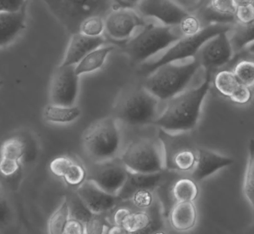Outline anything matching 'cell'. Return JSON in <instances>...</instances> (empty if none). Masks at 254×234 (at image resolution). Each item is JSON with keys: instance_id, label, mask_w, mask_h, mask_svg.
<instances>
[{"instance_id": "obj_1", "label": "cell", "mask_w": 254, "mask_h": 234, "mask_svg": "<svg viewBox=\"0 0 254 234\" xmlns=\"http://www.w3.org/2000/svg\"><path fill=\"white\" fill-rule=\"evenodd\" d=\"M212 73L206 72L203 82L193 89L184 90L168 101L167 107L154 124L168 132H188L193 130L200 118L205 97L210 88Z\"/></svg>"}, {"instance_id": "obj_2", "label": "cell", "mask_w": 254, "mask_h": 234, "mask_svg": "<svg viewBox=\"0 0 254 234\" xmlns=\"http://www.w3.org/2000/svg\"><path fill=\"white\" fill-rule=\"evenodd\" d=\"M201 67L197 57L185 63L164 64L148 75L144 87L160 101H169L184 92Z\"/></svg>"}, {"instance_id": "obj_3", "label": "cell", "mask_w": 254, "mask_h": 234, "mask_svg": "<svg viewBox=\"0 0 254 234\" xmlns=\"http://www.w3.org/2000/svg\"><path fill=\"white\" fill-rule=\"evenodd\" d=\"M176 27L148 23L127 41L124 51L134 63L148 61L183 37Z\"/></svg>"}, {"instance_id": "obj_4", "label": "cell", "mask_w": 254, "mask_h": 234, "mask_svg": "<svg viewBox=\"0 0 254 234\" xmlns=\"http://www.w3.org/2000/svg\"><path fill=\"white\" fill-rule=\"evenodd\" d=\"M234 24L224 23H211L204 26L202 30L194 36L182 37L179 40L168 48L163 55L156 60H149L143 64L141 71L146 75L151 74L164 64L178 62L196 57L201 46L207 40L217 34L229 31Z\"/></svg>"}, {"instance_id": "obj_5", "label": "cell", "mask_w": 254, "mask_h": 234, "mask_svg": "<svg viewBox=\"0 0 254 234\" xmlns=\"http://www.w3.org/2000/svg\"><path fill=\"white\" fill-rule=\"evenodd\" d=\"M54 17L72 34L79 32L87 17H105L113 8L112 0H43Z\"/></svg>"}, {"instance_id": "obj_6", "label": "cell", "mask_w": 254, "mask_h": 234, "mask_svg": "<svg viewBox=\"0 0 254 234\" xmlns=\"http://www.w3.org/2000/svg\"><path fill=\"white\" fill-rule=\"evenodd\" d=\"M121 143V134L114 117H104L94 122L82 136L84 151L99 164L113 159L120 150Z\"/></svg>"}, {"instance_id": "obj_7", "label": "cell", "mask_w": 254, "mask_h": 234, "mask_svg": "<svg viewBox=\"0 0 254 234\" xmlns=\"http://www.w3.org/2000/svg\"><path fill=\"white\" fill-rule=\"evenodd\" d=\"M121 164L132 173L163 172L165 164L160 140L157 143L149 138H140L131 142L121 156Z\"/></svg>"}, {"instance_id": "obj_8", "label": "cell", "mask_w": 254, "mask_h": 234, "mask_svg": "<svg viewBox=\"0 0 254 234\" xmlns=\"http://www.w3.org/2000/svg\"><path fill=\"white\" fill-rule=\"evenodd\" d=\"M159 140L164 151L165 169L179 172H190L194 169L197 148L186 132L172 133L160 129Z\"/></svg>"}, {"instance_id": "obj_9", "label": "cell", "mask_w": 254, "mask_h": 234, "mask_svg": "<svg viewBox=\"0 0 254 234\" xmlns=\"http://www.w3.org/2000/svg\"><path fill=\"white\" fill-rule=\"evenodd\" d=\"M158 99L144 87L131 92L121 101L118 116L130 125H144L156 120Z\"/></svg>"}, {"instance_id": "obj_10", "label": "cell", "mask_w": 254, "mask_h": 234, "mask_svg": "<svg viewBox=\"0 0 254 234\" xmlns=\"http://www.w3.org/2000/svg\"><path fill=\"white\" fill-rule=\"evenodd\" d=\"M105 32L113 40L127 42L147 24L135 9L112 8L105 16Z\"/></svg>"}, {"instance_id": "obj_11", "label": "cell", "mask_w": 254, "mask_h": 234, "mask_svg": "<svg viewBox=\"0 0 254 234\" xmlns=\"http://www.w3.org/2000/svg\"><path fill=\"white\" fill-rule=\"evenodd\" d=\"M228 32L224 31L217 34L207 40L196 55L201 67L205 68L206 72L212 73L215 69L230 63L233 60L235 54Z\"/></svg>"}, {"instance_id": "obj_12", "label": "cell", "mask_w": 254, "mask_h": 234, "mask_svg": "<svg viewBox=\"0 0 254 234\" xmlns=\"http://www.w3.org/2000/svg\"><path fill=\"white\" fill-rule=\"evenodd\" d=\"M74 66H59L54 72L51 84V104L74 106L79 93V75Z\"/></svg>"}, {"instance_id": "obj_13", "label": "cell", "mask_w": 254, "mask_h": 234, "mask_svg": "<svg viewBox=\"0 0 254 234\" xmlns=\"http://www.w3.org/2000/svg\"><path fill=\"white\" fill-rule=\"evenodd\" d=\"M136 10L144 17H150L166 26L177 27L187 15L174 0H142Z\"/></svg>"}, {"instance_id": "obj_14", "label": "cell", "mask_w": 254, "mask_h": 234, "mask_svg": "<svg viewBox=\"0 0 254 234\" xmlns=\"http://www.w3.org/2000/svg\"><path fill=\"white\" fill-rule=\"evenodd\" d=\"M76 194L86 207L94 214H103L114 209L120 201L118 195L107 193L88 179L78 187Z\"/></svg>"}, {"instance_id": "obj_15", "label": "cell", "mask_w": 254, "mask_h": 234, "mask_svg": "<svg viewBox=\"0 0 254 234\" xmlns=\"http://www.w3.org/2000/svg\"><path fill=\"white\" fill-rule=\"evenodd\" d=\"M104 166L94 171L88 180L94 181L98 187L107 193L118 195L127 182L130 171L124 164L103 163Z\"/></svg>"}, {"instance_id": "obj_16", "label": "cell", "mask_w": 254, "mask_h": 234, "mask_svg": "<svg viewBox=\"0 0 254 234\" xmlns=\"http://www.w3.org/2000/svg\"><path fill=\"white\" fill-rule=\"evenodd\" d=\"M106 44V39L101 37H88L77 32L71 35L70 40L64 55L61 66H74L87 54Z\"/></svg>"}, {"instance_id": "obj_17", "label": "cell", "mask_w": 254, "mask_h": 234, "mask_svg": "<svg viewBox=\"0 0 254 234\" xmlns=\"http://www.w3.org/2000/svg\"><path fill=\"white\" fill-rule=\"evenodd\" d=\"M232 158L224 157L207 149L197 148V157L194 169L190 171L191 177L194 181H201L210 176L216 171L234 164Z\"/></svg>"}, {"instance_id": "obj_18", "label": "cell", "mask_w": 254, "mask_h": 234, "mask_svg": "<svg viewBox=\"0 0 254 234\" xmlns=\"http://www.w3.org/2000/svg\"><path fill=\"white\" fill-rule=\"evenodd\" d=\"M27 3L16 12H0V47L12 43L25 29Z\"/></svg>"}, {"instance_id": "obj_19", "label": "cell", "mask_w": 254, "mask_h": 234, "mask_svg": "<svg viewBox=\"0 0 254 234\" xmlns=\"http://www.w3.org/2000/svg\"><path fill=\"white\" fill-rule=\"evenodd\" d=\"M197 211L193 201L176 202L170 211V222L176 231L186 232L194 228Z\"/></svg>"}, {"instance_id": "obj_20", "label": "cell", "mask_w": 254, "mask_h": 234, "mask_svg": "<svg viewBox=\"0 0 254 234\" xmlns=\"http://www.w3.org/2000/svg\"><path fill=\"white\" fill-rule=\"evenodd\" d=\"M163 180L162 172L153 174H140L129 172L127 182L118 194L120 200H129L135 191L142 188L153 189Z\"/></svg>"}, {"instance_id": "obj_21", "label": "cell", "mask_w": 254, "mask_h": 234, "mask_svg": "<svg viewBox=\"0 0 254 234\" xmlns=\"http://www.w3.org/2000/svg\"><path fill=\"white\" fill-rule=\"evenodd\" d=\"M236 6L234 0H209L205 8L204 16L210 23L234 24Z\"/></svg>"}, {"instance_id": "obj_22", "label": "cell", "mask_w": 254, "mask_h": 234, "mask_svg": "<svg viewBox=\"0 0 254 234\" xmlns=\"http://www.w3.org/2000/svg\"><path fill=\"white\" fill-rule=\"evenodd\" d=\"M115 50L114 45H107L105 44L101 47L95 49L90 53L87 54L86 57L75 65L74 70L77 75L89 74L94 71L101 69L103 67L105 61L107 60V57L110 55L112 51Z\"/></svg>"}, {"instance_id": "obj_23", "label": "cell", "mask_w": 254, "mask_h": 234, "mask_svg": "<svg viewBox=\"0 0 254 234\" xmlns=\"http://www.w3.org/2000/svg\"><path fill=\"white\" fill-rule=\"evenodd\" d=\"M232 63V70L239 81L248 87L254 86V58L249 54L241 51L234 55Z\"/></svg>"}, {"instance_id": "obj_24", "label": "cell", "mask_w": 254, "mask_h": 234, "mask_svg": "<svg viewBox=\"0 0 254 234\" xmlns=\"http://www.w3.org/2000/svg\"><path fill=\"white\" fill-rule=\"evenodd\" d=\"M81 114V111L78 107H66L60 105H48L44 108V120L56 124H68L78 119Z\"/></svg>"}, {"instance_id": "obj_25", "label": "cell", "mask_w": 254, "mask_h": 234, "mask_svg": "<svg viewBox=\"0 0 254 234\" xmlns=\"http://www.w3.org/2000/svg\"><path fill=\"white\" fill-rule=\"evenodd\" d=\"M171 199L176 202L194 201L199 194L197 183L192 177L178 178L171 187Z\"/></svg>"}, {"instance_id": "obj_26", "label": "cell", "mask_w": 254, "mask_h": 234, "mask_svg": "<svg viewBox=\"0 0 254 234\" xmlns=\"http://www.w3.org/2000/svg\"><path fill=\"white\" fill-rule=\"evenodd\" d=\"M121 226L127 234L148 233L149 229L154 228L153 221L151 219V215L142 211H138V212L130 211L125 216Z\"/></svg>"}, {"instance_id": "obj_27", "label": "cell", "mask_w": 254, "mask_h": 234, "mask_svg": "<svg viewBox=\"0 0 254 234\" xmlns=\"http://www.w3.org/2000/svg\"><path fill=\"white\" fill-rule=\"evenodd\" d=\"M228 35L234 54L241 52L254 42V19L248 24H234Z\"/></svg>"}, {"instance_id": "obj_28", "label": "cell", "mask_w": 254, "mask_h": 234, "mask_svg": "<svg viewBox=\"0 0 254 234\" xmlns=\"http://www.w3.org/2000/svg\"><path fill=\"white\" fill-rule=\"evenodd\" d=\"M241 82L235 76L232 69H222L215 74L214 78V85L215 89L223 97L229 98L232 96L240 87Z\"/></svg>"}, {"instance_id": "obj_29", "label": "cell", "mask_w": 254, "mask_h": 234, "mask_svg": "<svg viewBox=\"0 0 254 234\" xmlns=\"http://www.w3.org/2000/svg\"><path fill=\"white\" fill-rule=\"evenodd\" d=\"M70 218L69 204L67 198H64V201L59 208L54 212L49 220L48 230L51 234H64V228L67 221Z\"/></svg>"}, {"instance_id": "obj_30", "label": "cell", "mask_w": 254, "mask_h": 234, "mask_svg": "<svg viewBox=\"0 0 254 234\" xmlns=\"http://www.w3.org/2000/svg\"><path fill=\"white\" fill-rule=\"evenodd\" d=\"M248 152L249 156L245 173L243 192L254 211V139H251L249 142Z\"/></svg>"}, {"instance_id": "obj_31", "label": "cell", "mask_w": 254, "mask_h": 234, "mask_svg": "<svg viewBox=\"0 0 254 234\" xmlns=\"http://www.w3.org/2000/svg\"><path fill=\"white\" fill-rule=\"evenodd\" d=\"M25 152V144L18 137L9 138L0 148V157L20 161Z\"/></svg>"}, {"instance_id": "obj_32", "label": "cell", "mask_w": 254, "mask_h": 234, "mask_svg": "<svg viewBox=\"0 0 254 234\" xmlns=\"http://www.w3.org/2000/svg\"><path fill=\"white\" fill-rule=\"evenodd\" d=\"M104 17L99 15L87 17L80 24L79 32L88 37H101L105 33Z\"/></svg>"}, {"instance_id": "obj_33", "label": "cell", "mask_w": 254, "mask_h": 234, "mask_svg": "<svg viewBox=\"0 0 254 234\" xmlns=\"http://www.w3.org/2000/svg\"><path fill=\"white\" fill-rule=\"evenodd\" d=\"M178 28L183 37H190L199 33L203 26L200 17L193 13H188L178 24Z\"/></svg>"}, {"instance_id": "obj_34", "label": "cell", "mask_w": 254, "mask_h": 234, "mask_svg": "<svg viewBox=\"0 0 254 234\" xmlns=\"http://www.w3.org/2000/svg\"><path fill=\"white\" fill-rule=\"evenodd\" d=\"M64 181L71 187H79L87 178V172L81 164L73 162L64 176Z\"/></svg>"}, {"instance_id": "obj_35", "label": "cell", "mask_w": 254, "mask_h": 234, "mask_svg": "<svg viewBox=\"0 0 254 234\" xmlns=\"http://www.w3.org/2000/svg\"><path fill=\"white\" fill-rule=\"evenodd\" d=\"M69 204V212H70V218H74L79 221H82L85 226L88 221H90L91 218L93 217V214L88 208L86 207L81 201L79 196L74 199Z\"/></svg>"}, {"instance_id": "obj_36", "label": "cell", "mask_w": 254, "mask_h": 234, "mask_svg": "<svg viewBox=\"0 0 254 234\" xmlns=\"http://www.w3.org/2000/svg\"><path fill=\"white\" fill-rule=\"evenodd\" d=\"M133 204L138 208H148L153 203V195L150 189L142 188L135 191L130 198Z\"/></svg>"}, {"instance_id": "obj_37", "label": "cell", "mask_w": 254, "mask_h": 234, "mask_svg": "<svg viewBox=\"0 0 254 234\" xmlns=\"http://www.w3.org/2000/svg\"><path fill=\"white\" fill-rule=\"evenodd\" d=\"M253 99V91L250 87L241 84L232 96L229 98L233 103L237 105H247Z\"/></svg>"}, {"instance_id": "obj_38", "label": "cell", "mask_w": 254, "mask_h": 234, "mask_svg": "<svg viewBox=\"0 0 254 234\" xmlns=\"http://www.w3.org/2000/svg\"><path fill=\"white\" fill-rule=\"evenodd\" d=\"M20 170L19 160L0 157V174L4 177H11Z\"/></svg>"}, {"instance_id": "obj_39", "label": "cell", "mask_w": 254, "mask_h": 234, "mask_svg": "<svg viewBox=\"0 0 254 234\" xmlns=\"http://www.w3.org/2000/svg\"><path fill=\"white\" fill-rule=\"evenodd\" d=\"M73 162L74 160H72L69 157H58L51 161L50 169L55 176L58 177H64L66 171Z\"/></svg>"}, {"instance_id": "obj_40", "label": "cell", "mask_w": 254, "mask_h": 234, "mask_svg": "<svg viewBox=\"0 0 254 234\" xmlns=\"http://www.w3.org/2000/svg\"><path fill=\"white\" fill-rule=\"evenodd\" d=\"M254 19V3L245 6L236 7L234 24H246Z\"/></svg>"}, {"instance_id": "obj_41", "label": "cell", "mask_w": 254, "mask_h": 234, "mask_svg": "<svg viewBox=\"0 0 254 234\" xmlns=\"http://www.w3.org/2000/svg\"><path fill=\"white\" fill-rule=\"evenodd\" d=\"M11 220V210L6 198L0 192V229L6 227Z\"/></svg>"}, {"instance_id": "obj_42", "label": "cell", "mask_w": 254, "mask_h": 234, "mask_svg": "<svg viewBox=\"0 0 254 234\" xmlns=\"http://www.w3.org/2000/svg\"><path fill=\"white\" fill-rule=\"evenodd\" d=\"M86 226L82 221L74 218H69L64 228V234H85Z\"/></svg>"}, {"instance_id": "obj_43", "label": "cell", "mask_w": 254, "mask_h": 234, "mask_svg": "<svg viewBox=\"0 0 254 234\" xmlns=\"http://www.w3.org/2000/svg\"><path fill=\"white\" fill-rule=\"evenodd\" d=\"M25 3L26 0H0V12H16Z\"/></svg>"}, {"instance_id": "obj_44", "label": "cell", "mask_w": 254, "mask_h": 234, "mask_svg": "<svg viewBox=\"0 0 254 234\" xmlns=\"http://www.w3.org/2000/svg\"><path fill=\"white\" fill-rule=\"evenodd\" d=\"M178 5L183 8L188 13H193L202 4L203 0H174Z\"/></svg>"}, {"instance_id": "obj_45", "label": "cell", "mask_w": 254, "mask_h": 234, "mask_svg": "<svg viewBox=\"0 0 254 234\" xmlns=\"http://www.w3.org/2000/svg\"><path fill=\"white\" fill-rule=\"evenodd\" d=\"M142 0H112L113 8H127L137 9Z\"/></svg>"}, {"instance_id": "obj_46", "label": "cell", "mask_w": 254, "mask_h": 234, "mask_svg": "<svg viewBox=\"0 0 254 234\" xmlns=\"http://www.w3.org/2000/svg\"><path fill=\"white\" fill-rule=\"evenodd\" d=\"M129 212H130V210L127 208H119V209L115 211V213H114V224L121 226V222L123 221L125 216H126Z\"/></svg>"}, {"instance_id": "obj_47", "label": "cell", "mask_w": 254, "mask_h": 234, "mask_svg": "<svg viewBox=\"0 0 254 234\" xmlns=\"http://www.w3.org/2000/svg\"><path fill=\"white\" fill-rule=\"evenodd\" d=\"M107 234H127L126 232H125L123 228L121 227V226H119V225H114V227H110L109 228V230H108V233Z\"/></svg>"}, {"instance_id": "obj_48", "label": "cell", "mask_w": 254, "mask_h": 234, "mask_svg": "<svg viewBox=\"0 0 254 234\" xmlns=\"http://www.w3.org/2000/svg\"><path fill=\"white\" fill-rule=\"evenodd\" d=\"M234 3L236 7L245 6L254 3V0H234Z\"/></svg>"}, {"instance_id": "obj_49", "label": "cell", "mask_w": 254, "mask_h": 234, "mask_svg": "<svg viewBox=\"0 0 254 234\" xmlns=\"http://www.w3.org/2000/svg\"><path fill=\"white\" fill-rule=\"evenodd\" d=\"M243 51H246L247 53L251 54V55H254V42L248 45Z\"/></svg>"}, {"instance_id": "obj_50", "label": "cell", "mask_w": 254, "mask_h": 234, "mask_svg": "<svg viewBox=\"0 0 254 234\" xmlns=\"http://www.w3.org/2000/svg\"><path fill=\"white\" fill-rule=\"evenodd\" d=\"M249 233H254V224L252 225L250 228H249Z\"/></svg>"}, {"instance_id": "obj_51", "label": "cell", "mask_w": 254, "mask_h": 234, "mask_svg": "<svg viewBox=\"0 0 254 234\" xmlns=\"http://www.w3.org/2000/svg\"><path fill=\"white\" fill-rule=\"evenodd\" d=\"M3 85V81L2 80H0V87Z\"/></svg>"}, {"instance_id": "obj_52", "label": "cell", "mask_w": 254, "mask_h": 234, "mask_svg": "<svg viewBox=\"0 0 254 234\" xmlns=\"http://www.w3.org/2000/svg\"><path fill=\"white\" fill-rule=\"evenodd\" d=\"M245 52H246V51H245ZM249 55H250V56H251L252 57H254V55H251V54H249Z\"/></svg>"}]
</instances>
